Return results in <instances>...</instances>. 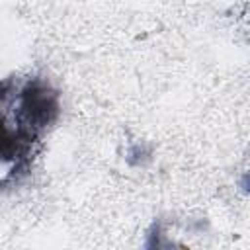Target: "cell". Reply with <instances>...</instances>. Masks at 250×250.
Here are the masks:
<instances>
[{
    "label": "cell",
    "instance_id": "1",
    "mask_svg": "<svg viewBox=\"0 0 250 250\" xmlns=\"http://www.w3.org/2000/svg\"><path fill=\"white\" fill-rule=\"evenodd\" d=\"M12 80L0 82V189L18 182L27 174L33 160V146L39 141V135L21 127L14 115L12 119L4 113V102L8 96Z\"/></svg>",
    "mask_w": 250,
    "mask_h": 250
}]
</instances>
